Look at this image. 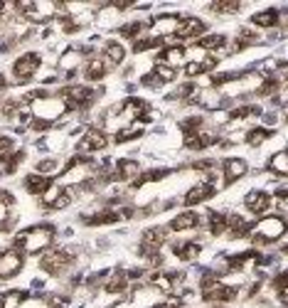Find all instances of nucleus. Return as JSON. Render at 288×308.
Wrapping results in <instances>:
<instances>
[{"label": "nucleus", "mask_w": 288, "mask_h": 308, "mask_svg": "<svg viewBox=\"0 0 288 308\" xmlns=\"http://www.w3.org/2000/svg\"><path fill=\"white\" fill-rule=\"evenodd\" d=\"M23 190H25V195L35 197V200H40V197L47 193V188L52 185V178H45V175H40V173H28L25 178H23Z\"/></svg>", "instance_id": "nucleus-17"}, {"label": "nucleus", "mask_w": 288, "mask_h": 308, "mask_svg": "<svg viewBox=\"0 0 288 308\" xmlns=\"http://www.w3.org/2000/svg\"><path fill=\"white\" fill-rule=\"evenodd\" d=\"M143 173V166L136 158H118L114 161V185H126L131 188Z\"/></svg>", "instance_id": "nucleus-11"}, {"label": "nucleus", "mask_w": 288, "mask_h": 308, "mask_svg": "<svg viewBox=\"0 0 288 308\" xmlns=\"http://www.w3.org/2000/svg\"><path fill=\"white\" fill-rule=\"evenodd\" d=\"M241 5L244 3H239V0H214L207 5V10L214 15H236L241 10Z\"/></svg>", "instance_id": "nucleus-25"}, {"label": "nucleus", "mask_w": 288, "mask_h": 308, "mask_svg": "<svg viewBox=\"0 0 288 308\" xmlns=\"http://www.w3.org/2000/svg\"><path fill=\"white\" fill-rule=\"evenodd\" d=\"M273 195L278 197V200H288V185H283V188H276V193Z\"/></svg>", "instance_id": "nucleus-32"}, {"label": "nucleus", "mask_w": 288, "mask_h": 308, "mask_svg": "<svg viewBox=\"0 0 288 308\" xmlns=\"http://www.w3.org/2000/svg\"><path fill=\"white\" fill-rule=\"evenodd\" d=\"M99 55H101V59L109 62V67H111L114 72H118V69L123 67L126 57H128V47H126V42H121L118 37H104L101 45H99Z\"/></svg>", "instance_id": "nucleus-8"}, {"label": "nucleus", "mask_w": 288, "mask_h": 308, "mask_svg": "<svg viewBox=\"0 0 288 308\" xmlns=\"http://www.w3.org/2000/svg\"><path fill=\"white\" fill-rule=\"evenodd\" d=\"M136 84H138V89H160V86H163L160 84V79L153 74V69H148L145 74H141Z\"/></svg>", "instance_id": "nucleus-30"}, {"label": "nucleus", "mask_w": 288, "mask_h": 308, "mask_svg": "<svg viewBox=\"0 0 288 308\" xmlns=\"http://www.w3.org/2000/svg\"><path fill=\"white\" fill-rule=\"evenodd\" d=\"M131 279H128V274H126V269L123 266H114L111 269V274H109V279L104 283V291L101 293H106V296H128L131 293Z\"/></svg>", "instance_id": "nucleus-12"}, {"label": "nucleus", "mask_w": 288, "mask_h": 308, "mask_svg": "<svg viewBox=\"0 0 288 308\" xmlns=\"http://www.w3.org/2000/svg\"><path fill=\"white\" fill-rule=\"evenodd\" d=\"M283 252H286V254H288V244H286V247H283Z\"/></svg>", "instance_id": "nucleus-33"}, {"label": "nucleus", "mask_w": 288, "mask_h": 308, "mask_svg": "<svg viewBox=\"0 0 288 308\" xmlns=\"http://www.w3.org/2000/svg\"><path fill=\"white\" fill-rule=\"evenodd\" d=\"M217 195V188L212 185V183H207V180H202V183H195L185 195H182V205L187 207V210H192L195 205H202V202H207V200H212V197Z\"/></svg>", "instance_id": "nucleus-13"}, {"label": "nucleus", "mask_w": 288, "mask_h": 308, "mask_svg": "<svg viewBox=\"0 0 288 308\" xmlns=\"http://www.w3.org/2000/svg\"><path fill=\"white\" fill-rule=\"evenodd\" d=\"M217 59L214 57H207V59H202V62H187L185 67H182V72H185V77L187 79H195V77H202V74H212L214 69H217Z\"/></svg>", "instance_id": "nucleus-23"}, {"label": "nucleus", "mask_w": 288, "mask_h": 308, "mask_svg": "<svg viewBox=\"0 0 288 308\" xmlns=\"http://www.w3.org/2000/svg\"><path fill=\"white\" fill-rule=\"evenodd\" d=\"M155 62H163L173 69H180V67L187 64V47L185 45H165L163 50H158Z\"/></svg>", "instance_id": "nucleus-14"}, {"label": "nucleus", "mask_w": 288, "mask_h": 308, "mask_svg": "<svg viewBox=\"0 0 288 308\" xmlns=\"http://www.w3.org/2000/svg\"><path fill=\"white\" fill-rule=\"evenodd\" d=\"M25 269H28V256L20 249H15L10 244L0 249V283L18 279Z\"/></svg>", "instance_id": "nucleus-6"}, {"label": "nucleus", "mask_w": 288, "mask_h": 308, "mask_svg": "<svg viewBox=\"0 0 288 308\" xmlns=\"http://www.w3.org/2000/svg\"><path fill=\"white\" fill-rule=\"evenodd\" d=\"M168 227V232H190V229H195V227H200V212H195V210H182V212H177L170 217V222L165 224Z\"/></svg>", "instance_id": "nucleus-16"}, {"label": "nucleus", "mask_w": 288, "mask_h": 308, "mask_svg": "<svg viewBox=\"0 0 288 308\" xmlns=\"http://www.w3.org/2000/svg\"><path fill=\"white\" fill-rule=\"evenodd\" d=\"M0 205L3 207H10V210L18 207V197H15V193L10 188H0Z\"/></svg>", "instance_id": "nucleus-31"}, {"label": "nucleus", "mask_w": 288, "mask_h": 308, "mask_svg": "<svg viewBox=\"0 0 288 308\" xmlns=\"http://www.w3.org/2000/svg\"><path fill=\"white\" fill-rule=\"evenodd\" d=\"M153 74L160 79V84L165 86V84H173L175 79H177V72L180 69H173V67H168V64H163V62H153Z\"/></svg>", "instance_id": "nucleus-29"}, {"label": "nucleus", "mask_w": 288, "mask_h": 308, "mask_svg": "<svg viewBox=\"0 0 288 308\" xmlns=\"http://www.w3.org/2000/svg\"><path fill=\"white\" fill-rule=\"evenodd\" d=\"M180 20H182L180 13H170V10H168V13H158L155 18H150V30H148V35L155 37V40H160V42H170L175 37V32H177Z\"/></svg>", "instance_id": "nucleus-7"}, {"label": "nucleus", "mask_w": 288, "mask_h": 308, "mask_svg": "<svg viewBox=\"0 0 288 308\" xmlns=\"http://www.w3.org/2000/svg\"><path fill=\"white\" fill-rule=\"evenodd\" d=\"M109 148H111V136L104 133V131H99V128H91V126H87L84 133L72 143V153L89 156V158H99Z\"/></svg>", "instance_id": "nucleus-3"}, {"label": "nucleus", "mask_w": 288, "mask_h": 308, "mask_svg": "<svg viewBox=\"0 0 288 308\" xmlns=\"http://www.w3.org/2000/svg\"><path fill=\"white\" fill-rule=\"evenodd\" d=\"M42 67H45L42 52H37V50H23L20 55L13 57V62L8 67V77H10L13 86H28L37 79V74L42 72Z\"/></svg>", "instance_id": "nucleus-2"}, {"label": "nucleus", "mask_w": 288, "mask_h": 308, "mask_svg": "<svg viewBox=\"0 0 288 308\" xmlns=\"http://www.w3.org/2000/svg\"><path fill=\"white\" fill-rule=\"evenodd\" d=\"M278 18H281V13H278L276 8H263V10H259V13L251 15V28L271 30L278 25Z\"/></svg>", "instance_id": "nucleus-24"}, {"label": "nucleus", "mask_w": 288, "mask_h": 308, "mask_svg": "<svg viewBox=\"0 0 288 308\" xmlns=\"http://www.w3.org/2000/svg\"><path fill=\"white\" fill-rule=\"evenodd\" d=\"M207 30L209 25L197 18V15H182V20H180V25H177V32H175V37L170 42H187V40H202L204 35H207Z\"/></svg>", "instance_id": "nucleus-9"}, {"label": "nucleus", "mask_w": 288, "mask_h": 308, "mask_svg": "<svg viewBox=\"0 0 288 308\" xmlns=\"http://www.w3.org/2000/svg\"><path fill=\"white\" fill-rule=\"evenodd\" d=\"M111 74H114V69L109 67V62L101 59V55H94L89 57L84 69H82V82L89 86H101V82L106 77H111Z\"/></svg>", "instance_id": "nucleus-10"}, {"label": "nucleus", "mask_w": 288, "mask_h": 308, "mask_svg": "<svg viewBox=\"0 0 288 308\" xmlns=\"http://www.w3.org/2000/svg\"><path fill=\"white\" fill-rule=\"evenodd\" d=\"M145 133V126L143 123H128V126H123L116 136H111V145H126V143H133V140L143 138Z\"/></svg>", "instance_id": "nucleus-22"}, {"label": "nucleus", "mask_w": 288, "mask_h": 308, "mask_svg": "<svg viewBox=\"0 0 288 308\" xmlns=\"http://www.w3.org/2000/svg\"><path fill=\"white\" fill-rule=\"evenodd\" d=\"M165 244H168V227L153 224V227H145L143 232H141L136 254L148 264V261H153L155 256H160V252H163Z\"/></svg>", "instance_id": "nucleus-5"}, {"label": "nucleus", "mask_w": 288, "mask_h": 308, "mask_svg": "<svg viewBox=\"0 0 288 308\" xmlns=\"http://www.w3.org/2000/svg\"><path fill=\"white\" fill-rule=\"evenodd\" d=\"M170 252L180 259V261H187V264H192V261H197L202 254V244L197 239H182V242H173L170 244Z\"/></svg>", "instance_id": "nucleus-18"}, {"label": "nucleus", "mask_w": 288, "mask_h": 308, "mask_svg": "<svg viewBox=\"0 0 288 308\" xmlns=\"http://www.w3.org/2000/svg\"><path fill=\"white\" fill-rule=\"evenodd\" d=\"M0 99H3V96H0Z\"/></svg>", "instance_id": "nucleus-34"}, {"label": "nucleus", "mask_w": 288, "mask_h": 308, "mask_svg": "<svg viewBox=\"0 0 288 308\" xmlns=\"http://www.w3.org/2000/svg\"><path fill=\"white\" fill-rule=\"evenodd\" d=\"M271 207V195L268 193H263V190H251V193H246L244 195V210L249 212V215H263L266 210Z\"/></svg>", "instance_id": "nucleus-20"}, {"label": "nucleus", "mask_w": 288, "mask_h": 308, "mask_svg": "<svg viewBox=\"0 0 288 308\" xmlns=\"http://www.w3.org/2000/svg\"><path fill=\"white\" fill-rule=\"evenodd\" d=\"M246 173H249V163L244 158H227L222 163V180H224V185H234Z\"/></svg>", "instance_id": "nucleus-19"}, {"label": "nucleus", "mask_w": 288, "mask_h": 308, "mask_svg": "<svg viewBox=\"0 0 288 308\" xmlns=\"http://www.w3.org/2000/svg\"><path fill=\"white\" fill-rule=\"evenodd\" d=\"M30 298H32L30 288H3L0 291V308H23V303Z\"/></svg>", "instance_id": "nucleus-21"}, {"label": "nucleus", "mask_w": 288, "mask_h": 308, "mask_svg": "<svg viewBox=\"0 0 288 308\" xmlns=\"http://www.w3.org/2000/svg\"><path fill=\"white\" fill-rule=\"evenodd\" d=\"M202 128H204V116H200V113L187 116V118H182V121H180V131H182V136H185V138H190V136L200 133Z\"/></svg>", "instance_id": "nucleus-28"}, {"label": "nucleus", "mask_w": 288, "mask_h": 308, "mask_svg": "<svg viewBox=\"0 0 288 308\" xmlns=\"http://www.w3.org/2000/svg\"><path fill=\"white\" fill-rule=\"evenodd\" d=\"M271 136H273V131H271V128H266V126H254V128H249V131H246L244 143H246V145H251V148H256V145H263Z\"/></svg>", "instance_id": "nucleus-26"}, {"label": "nucleus", "mask_w": 288, "mask_h": 308, "mask_svg": "<svg viewBox=\"0 0 288 308\" xmlns=\"http://www.w3.org/2000/svg\"><path fill=\"white\" fill-rule=\"evenodd\" d=\"M288 232V222L286 217H281V215H268V217H263L259 222L254 224V229H251V244L254 247H263V244H271V242H278L283 234Z\"/></svg>", "instance_id": "nucleus-4"}, {"label": "nucleus", "mask_w": 288, "mask_h": 308, "mask_svg": "<svg viewBox=\"0 0 288 308\" xmlns=\"http://www.w3.org/2000/svg\"><path fill=\"white\" fill-rule=\"evenodd\" d=\"M64 170V158L62 156H40L32 163V173H40L45 178H59V173Z\"/></svg>", "instance_id": "nucleus-15"}, {"label": "nucleus", "mask_w": 288, "mask_h": 308, "mask_svg": "<svg viewBox=\"0 0 288 308\" xmlns=\"http://www.w3.org/2000/svg\"><path fill=\"white\" fill-rule=\"evenodd\" d=\"M59 237V227L50 220H42V222H35V224H28L23 229L15 232L10 247L20 249L25 256H42L45 252H50L57 242Z\"/></svg>", "instance_id": "nucleus-1"}, {"label": "nucleus", "mask_w": 288, "mask_h": 308, "mask_svg": "<svg viewBox=\"0 0 288 308\" xmlns=\"http://www.w3.org/2000/svg\"><path fill=\"white\" fill-rule=\"evenodd\" d=\"M268 170L278 178H288V150H276L268 161Z\"/></svg>", "instance_id": "nucleus-27"}]
</instances>
